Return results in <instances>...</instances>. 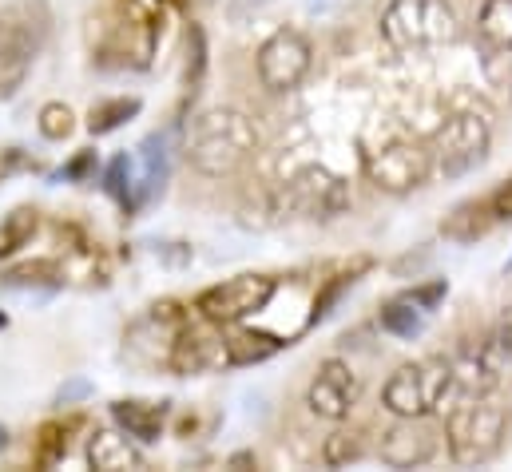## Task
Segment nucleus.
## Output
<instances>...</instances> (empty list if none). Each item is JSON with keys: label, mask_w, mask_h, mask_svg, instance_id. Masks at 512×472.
<instances>
[{"label": "nucleus", "mask_w": 512, "mask_h": 472, "mask_svg": "<svg viewBox=\"0 0 512 472\" xmlns=\"http://www.w3.org/2000/svg\"><path fill=\"white\" fill-rule=\"evenodd\" d=\"M183 151L199 175L227 179L258 151V127L239 108H211L191 119Z\"/></svg>", "instance_id": "1"}, {"label": "nucleus", "mask_w": 512, "mask_h": 472, "mask_svg": "<svg viewBox=\"0 0 512 472\" xmlns=\"http://www.w3.org/2000/svg\"><path fill=\"white\" fill-rule=\"evenodd\" d=\"M382 36L397 52H425L461 40V16L449 0H389Z\"/></svg>", "instance_id": "2"}, {"label": "nucleus", "mask_w": 512, "mask_h": 472, "mask_svg": "<svg viewBox=\"0 0 512 472\" xmlns=\"http://www.w3.org/2000/svg\"><path fill=\"white\" fill-rule=\"evenodd\" d=\"M453 393V361L421 357L401 365L382 389V405L393 417H433Z\"/></svg>", "instance_id": "3"}, {"label": "nucleus", "mask_w": 512, "mask_h": 472, "mask_svg": "<svg viewBox=\"0 0 512 472\" xmlns=\"http://www.w3.org/2000/svg\"><path fill=\"white\" fill-rule=\"evenodd\" d=\"M445 441H449V457L457 465L493 461L501 441H505V409L493 405L485 393L461 401L445 421Z\"/></svg>", "instance_id": "4"}, {"label": "nucleus", "mask_w": 512, "mask_h": 472, "mask_svg": "<svg viewBox=\"0 0 512 472\" xmlns=\"http://www.w3.org/2000/svg\"><path fill=\"white\" fill-rule=\"evenodd\" d=\"M44 36H48L44 4L24 0V4H12L0 12V100L24 84L36 52L44 48Z\"/></svg>", "instance_id": "5"}, {"label": "nucleus", "mask_w": 512, "mask_h": 472, "mask_svg": "<svg viewBox=\"0 0 512 472\" xmlns=\"http://www.w3.org/2000/svg\"><path fill=\"white\" fill-rule=\"evenodd\" d=\"M493 147V127L481 112H461V116L445 119V127L433 135V171L445 179H461L469 171H477L489 159Z\"/></svg>", "instance_id": "6"}, {"label": "nucleus", "mask_w": 512, "mask_h": 472, "mask_svg": "<svg viewBox=\"0 0 512 472\" xmlns=\"http://www.w3.org/2000/svg\"><path fill=\"white\" fill-rule=\"evenodd\" d=\"M274 290H278V278H270V274H239V278H227V282L203 290L195 298V310L203 322L227 330V326L255 318L258 310H266Z\"/></svg>", "instance_id": "7"}, {"label": "nucleus", "mask_w": 512, "mask_h": 472, "mask_svg": "<svg viewBox=\"0 0 512 472\" xmlns=\"http://www.w3.org/2000/svg\"><path fill=\"white\" fill-rule=\"evenodd\" d=\"M282 211L298 219H338L350 211V183L326 167H306L282 187Z\"/></svg>", "instance_id": "8"}, {"label": "nucleus", "mask_w": 512, "mask_h": 472, "mask_svg": "<svg viewBox=\"0 0 512 472\" xmlns=\"http://www.w3.org/2000/svg\"><path fill=\"white\" fill-rule=\"evenodd\" d=\"M366 175L385 195H409L433 175V155L413 139H397L366 155Z\"/></svg>", "instance_id": "9"}, {"label": "nucleus", "mask_w": 512, "mask_h": 472, "mask_svg": "<svg viewBox=\"0 0 512 472\" xmlns=\"http://www.w3.org/2000/svg\"><path fill=\"white\" fill-rule=\"evenodd\" d=\"M314 64V48L298 28H278L258 48V80L266 92H294Z\"/></svg>", "instance_id": "10"}, {"label": "nucleus", "mask_w": 512, "mask_h": 472, "mask_svg": "<svg viewBox=\"0 0 512 472\" xmlns=\"http://www.w3.org/2000/svg\"><path fill=\"white\" fill-rule=\"evenodd\" d=\"M358 389H362V385H358V373H354L346 361L330 357V361H322L318 377L310 381L306 405H310V413L322 417V421H346L350 409H354V401H358Z\"/></svg>", "instance_id": "11"}, {"label": "nucleus", "mask_w": 512, "mask_h": 472, "mask_svg": "<svg viewBox=\"0 0 512 472\" xmlns=\"http://www.w3.org/2000/svg\"><path fill=\"white\" fill-rule=\"evenodd\" d=\"M437 453V433L425 425V417H401L397 429H389L382 441V461L393 469L425 465Z\"/></svg>", "instance_id": "12"}, {"label": "nucleus", "mask_w": 512, "mask_h": 472, "mask_svg": "<svg viewBox=\"0 0 512 472\" xmlns=\"http://www.w3.org/2000/svg\"><path fill=\"white\" fill-rule=\"evenodd\" d=\"M88 465L100 472H135L143 469V453L135 449L128 433L96 429L92 441H88Z\"/></svg>", "instance_id": "13"}, {"label": "nucleus", "mask_w": 512, "mask_h": 472, "mask_svg": "<svg viewBox=\"0 0 512 472\" xmlns=\"http://www.w3.org/2000/svg\"><path fill=\"white\" fill-rule=\"evenodd\" d=\"M112 417H116V425L128 433L131 441L147 445V441H159L163 421H167V405H155V401H116Z\"/></svg>", "instance_id": "14"}, {"label": "nucleus", "mask_w": 512, "mask_h": 472, "mask_svg": "<svg viewBox=\"0 0 512 472\" xmlns=\"http://www.w3.org/2000/svg\"><path fill=\"white\" fill-rule=\"evenodd\" d=\"M286 342L274 338V334H251V330H239L235 338H223V357L227 365H251V361H262L274 350H282Z\"/></svg>", "instance_id": "15"}, {"label": "nucleus", "mask_w": 512, "mask_h": 472, "mask_svg": "<svg viewBox=\"0 0 512 472\" xmlns=\"http://www.w3.org/2000/svg\"><path fill=\"white\" fill-rule=\"evenodd\" d=\"M477 28L497 52H512V0H485L477 12Z\"/></svg>", "instance_id": "16"}, {"label": "nucleus", "mask_w": 512, "mask_h": 472, "mask_svg": "<svg viewBox=\"0 0 512 472\" xmlns=\"http://www.w3.org/2000/svg\"><path fill=\"white\" fill-rule=\"evenodd\" d=\"M382 330L393 334V338H409L413 342L425 330V310L413 306L409 298H397V302H389L382 310Z\"/></svg>", "instance_id": "17"}, {"label": "nucleus", "mask_w": 512, "mask_h": 472, "mask_svg": "<svg viewBox=\"0 0 512 472\" xmlns=\"http://www.w3.org/2000/svg\"><path fill=\"white\" fill-rule=\"evenodd\" d=\"M131 116H139V100H104V104L92 108L88 131H92V135H108V131H116V127Z\"/></svg>", "instance_id": "18"}, {"label": "nucleus", "mask_w": 512, "mask_h": 472, "mask_svg": "<svg viewBox=\"0 0 512 472\" xmlns=\"http://www.w3.org/2000/svg\"><path fill=\"white\" fill-rule=\"evenodd\" d=\"M108 195L112 199H120L124 207H139V191H135V183H131V159L128 155H120V159H112V167H108Z\"/></svg>", "instance_id": "19"}, {"label": "nucleus", "mask_w": 512, "mask_h": 472, "mask_svg": "<svg viewBox=\"0 0 512 472\" xmlns=\"http://www.w3.org/2000/svg\"><path fill=\"white\" fill-rule=\"evenodd\" d=\"M322 457H326V465H334V469L358 461V457H362V441H358V433H334V437H326Z\"/></svg>", "instance_id": "20"}, {"label": "nucleus", "mask_w": 512, "mask_h": 472, "mask_svg": "<svg viewBox=\"0 0 512 472\" xmlns=\"http://www.w3.org/2000/svg\"><path fill=\"white\" fill-rule=\"evenodd\" d=\"M32 227H36V215H32V211H16V215L0 227V254H12L24 238L32 235Z\"/></svg>", "instance_id": "21"}, {"label": "nucleus", "mask_w": 512, "mask_h": 472, "mask_svg": "<svg viewBox=\"0 0 512 472\" xmlns=\"http://www.w3.org/2000/svg\"><path fill=\"white\" fill-rule=\"evenodd\" d=\"M40 135L44 139H68L72 135V112L64 104H44L40 108Z\"/></svg>", "instance_id": "22"}, {"label": "nucleus", "mask_w": 512, "mask_h": 472, "mask_svg": "<svg viewBox=\"0 0 512 472\" xmlns=\"http://www.w3.org/2000/svg\"><path fill=\"white\" fill-rule=\"evenodd\" d=\"M489 346H493V354H497V361H501L505 369H512V306L505 310V318L497 322V330H493Z\"/></svg>", "instance_id": "23"}, {"label": "nucleus", "mask_w": 512, "mask_h": 472, "mask_svg": "<svg viewBox=\"0 0 512 472\" xmlns=\"http://www.w3.org/2000/svg\"><path fill=\"white\" fill-rule=\"evenodd\" d=\"M445 294H449V286H445V282H429V286H417V290H409L405 298H409L413 306H421V310L429 314V310H433V306H437V302H441Z\"/></svg>", "instance_id": "24"}, {"label": "nucleus", "mask_w": 512, "mask_h": 472, "mask_svg": "<svg viewBox=\"0 0 512 472\" xmlns=\"http://www.w3.org/2000/svg\"><path fill=\"white\" fill-rule=\"evenodd\" d=\"M489 211H493V219H512V179H509V183H501V187L493 191Z\"/></svg>", "instance_id": "25"}, {"label": "nucleus", "mask_w": 512, "mask_h": 472, "mask_svg": "<svg viewBox=\"0 0 512 472\" xmlns=\"http://www.w3.org/2000/svg\"><path fill=\"white\" fill-rule=\"evenodd\" d=\"M88 163H92V155H84V159H76V163L68 167V175H84V171H88Z\"/></svg>", "instance_id": "26"}, {"label": "nucleus", "mask_w": 512, "mask_h": 472, "mask_svg": "<svg viewBox=\"0 0 512 472\" xmlns=\"http://www.w3.org/2000/svg\"><path fill=\"white\" fill-rule=\"evenodd\" d=\"M4 449H8V429L0 425V453H4Z\"/></svg>", "instance_id": "27"}, {"label": "nucleus", "mask_w": 512, "mask_h": 472, "mask_svg": "<svg viewBox=\"0 0 512 472\" xmlns=\"http://www.w3.org/2000/svg\"><path fill=\"white\" fill-rule=\"evenodd\" d=\"M4 326H8V318H4V314H0V330H4Z\"/></svg>", "instance_id": "28"}]
</instances>
